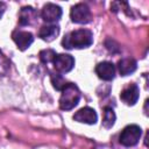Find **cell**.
Wrapping results in <instances>:
<instances>
[{
	"label": "cell",
	"instance_id": "cell-1",
	"mask_svg": "<svg viewBox=\"0 0 149 149\" xmlns=\"http://www.w3.org/2000/svg\"><path fill=\"white\" fill-rule=\"evenodd\" d=\"M93 43V35L87 29H77L64 36L62 45L65 49H83Z\"/></svg>",
	"mask_w": 149,
	"mask_h": 149
},
{
	"label": "cell",
	"instance_id": "cell-2",
	"mask_svg": "<svg viewBox=\"0 0 149 149\" xmlns=\"http://www.w3.org/2000/svg\"><path fill=\"white\" fill-rule=\"evenodd\" d=\"M80 99V92L73 83H68L62 90V95L59 99V107L63 111H70L76 107Z\"/></svg>",
	"mask_w": 149,
	"mask_h": 149
},
{
	"label": "cell",
	"instance_id": "cell-3",
	"mask_svg": "<svg viewBox=\"0 0 149 149\" xmlns=\"http://www.w3.org/2000/svg\"><path fill=\"white\" fill-rule=\"evenodd\" d=\"M142 134V129L137 125L127 126L119 136V142L125 147H133L139 143Z\"/></svg>",
	"mask_w": 149,
	"mask_h": 149
},
{
	"label": "cell",
	"instance_id": "cell-4",
	"mask_svg": "<svg viewBox=\"0 0 149 149\" xmlns=\"http://www.w3.org/2000/svg\"><path fill=\"white\" fill-rule=\"evenodd\" d=\"M70 16H71V20L76 23H80V24H84V23H88L91 21V10L88 8V6L86 3H77L74 5L72 8H71V12H70Z\"/></svg>",
	"mask_w": 149,
	"mask_h": 149
},
{
	"label": "cell",
	"instance_id": "cell-5",
	"mask_svg": "<svg viewBox=\"0 0 149 149\" xmlns=\"http://www.w3.org/2000/svg\"><path fill=\"white\" fill-rule=\"evenodd\" d=\"M54 68L58 73H66L69 71H71L74 66V59L71 55H66V54H59L56 55L54 61Z\"/></svg>",
	"mask_w": 149,
	"mask_h": 149
},
{
	"label": "cell",
	"instance_id": "cell-6",
	"mask_svg": "<svg viewBox=\"0 0 149 149\" xmlns=\"http://www.w3.org/2000/svg\"><path fill=\"white\" fill-rule=\"evenodd\" d=\"M41 16L45 22L54 23L61 19L62 8L55 3H47V5H44V7L41 12Z\"/></svg>",
	"mask_w": 149,
	"mask_h": 149
},
{
	"label": "cell",
	"instance_id": "cell-7",
	"mask_svg": "<svg viewBox=\"0 0 149 149\" xmlns=\"http://www.w3.org/2000/svg\"><path fill=\"white\" fill-rule=\"evenodd\" d=\"M38 17V13L31 6L22 7L19 13V23L21 26H31L35 24Z\"/></svg>",
	"mask_w": 149,
	"mask_h": 149
},
{
	"label": "cell",
	"instance_id": "cell-8",
	"mask_svg": "<svg viewBox=\"0 0 149 149\" xmlns=\"http://www.w3.org/2000/svg\"><path fill=\"white\" fill-rule=\"evenodd\" d=\"M12 38L16 43V45L20 50H26L34 42V37H33L31 33L23 31V30H14L12 34Z\"/></svg>",
	"mask_w": 149,
	"mask_h": 149
},
{
	"label": "cell",
	"instance_id": "cell-9",
	"mask_svg": "<svg viewBox=\"0 0 149 149\" xmlns=\"http://www.w3.org/2000/svg\"><path fill=\"white\" fill-rule=\"evenodd\" d=\"M73 119L78 122H84V123H87V125H93L97 122V113L93 108L91 107H83L80 108L78 112L74 113L73 115Z\"/></svg>",
	"mask_w": 149,
	"mask_h": 149
},
{
	"label": "cell",
	"instance_id": "cell-10",
	"mask_svg": "<svg viewBox=\"0 0 149 149\" xmlns=\"http://www.w3.org/2000/svg\"><path fill=\"white\" fill-rule=\"evenodd\" d=\"M120 99L127 105H134L139 99V86L136 84H129L121 91Z\"/></svg>",
	"mask_w": 149,
	"mask_h": 149
},
{
	"label": "cell",
	"instance_id": "cell-11",
	"mask_svg": "<svg viewBox=\"0 0 149 149\" xmlns=\"http://www.w3.org/2000/svg\"><path fill=\"white\" fill-rule=\"evenodd\" d=\"M95 72L102 80H112L115 76V66L111 62H101L95 66Z\"/></svg>",
	"mask_w": 149,
	"mask_h": 149
},
{
	"label": "cell",
	"instance_id": "cell-12",
	"mask_svg": "<svg viewBox=\"0 0 149 149\" xmlns=\"http://www.w3.org/2000/svg\"><path fill=\"white\" fill-rule=\"evenodd\" d=\"M59 34V27L57 24H47V26H42L38 30V36L47 41V42H51L54 41L57 35Z\"/></svg>",
	"mask_w": 149,
	"mask_h": 149
},
{
	"label": "cell",
	"instance_id": "cell-13",
	"mask_svg": "<svg viewBox=\"0 0 149 149\" xmlns=\"http://www.w3.org/2000/svg\"><path fill=\"white\" fill-rule=\"evenodd\" d=\"M137 68V63L133 58H122L118 62V70L121 76H128L133 73Z\"/></svg>",
	"mask_w": 149,
	"mask_h": 149
},
{
	"label": "cell",
	"instance_id": "cell-14",
	"mask_svg": "<svg viewBox=\"0 0 149 149\" xmlns=\"http://www.w3.org/2000/svg\"><path fill=\"white\" fill-rule=\"evenodd\" d=\"M115 121V114L114 111L111 107H105L104 108V118H102V126L105 128H111L114 125Z\"/></svg>",
	"mask_w": 149,
	"mask_h": 149
},
{
	"label": "cell",
	"instance_id": "cell-15",
	"mask_svg": "<svg viewBox=\"0 0 149 149\" xmlns=\"http://www.w3.org/2000/svg\"><path fill=\"white\" fill-rule=\"evenodd\" d=\"M51 83H52L54 87H55L57 91H62V90L65 87V85L68 84V83L63 79V77H62L61 74H56V73H52V74H51Z\"/></svg>",
	"mask_w": 149,
	"mask_h": 149
},
{
	"label": "cell",
	"instance_id": "cell-16",
	"mask_svg": "<svg viewBox=\"0 0 149 149\" xmlns=\"http://www.w3.org/2000/svg\"><path fill=\"white\" fill-rule=\"evenodd\" d=\"M55 56H56V52L52 49H45V50H42L40 52V59L44 64H48L49 62H52Z\"/></svg>",
	"mask_w": 149,
	"mask_h": 149
},
{
	"label": "cell",
	"instance_id": "cell-17",
	"mask_svg": "<svg viewBox=\"0 0 149 149\" xmlns=\"http://www.w3.org/2000/svg\"><path fill=\"white\" fill-rule=\"evenodd\" d=\"M5 9H6V5H5L3 2H1V1H0V17L2 16V14H3Z\"/></svg>",
	"mask_w": 149,
	"mask_h": 149
}]
</instances>
